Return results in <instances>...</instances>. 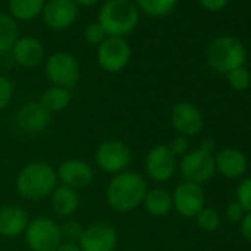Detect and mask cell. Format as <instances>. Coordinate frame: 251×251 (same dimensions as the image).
I'll return each instance as SVG.
<instances>
[{"label": "cell", "mask_w": 251, "mask_h": 251, "mask_svg": "<svg viewBox=\"0 0 251 251\" xmlns=\"http://www.w3.org/2000/svg\"><path fill=\"white\" fill-rule=\"evenodd\" d=\"M148 185L144 176L133 170H126L109 180L105 200L108 205L117 213H130L142 205L147 195Z\"/></svg>", "instance_id": "6da1fadb"}, {"label": "cell", "mask_w": 251, "mask_h": 251, "mask_svg": "<svg viewBox=\"0 0 251 251\" xmlns=\"http://www.w3.org/2000/svg\"><path fill=\"white\" fill-rule=\"evenodd\" d=\"M56 186V170L45 161H31L25 164L15 179V189L18 195L28 201L49 198Z\"/></svg>", "instance_id": "7a4b0ae2"}, {"label": "cell", "mask_w": 251, "mask_h": 251, "mask_svg": "<svg viewBox=\"0 0 251 251\" xmlns=\"http://www.w3.org/2000/svg\"><path fill=\"white\" fill-rule=\"evenodd\" d=\"M96 21L108 37L126 39L139 24V9L132 0H106L99 9Z\"/></svg>", "instance_id": "3957f363"}, {"label": "cell", "mask_w": 251, "mask_h": 251, "mask_svg": "<svg viewBox=\"0 0 251 251\" xmlns=\"http://www.w3.org/2000/svg\"><path fill=\"white\" fill-rule=\"evenodd\" d=\"M247 52L242 42L232 36H223L214 39L207 49V62L217 71L227 74L235 68L244 67Z\"/></svg>", "instance_id": "277c9868"}, {"label": "cell", "mask_w": 251, "mask_h": 251, "mask_svg": "<svg viewBox=\"0 0 251 251\" xmlns=\"http://www.w3.org/2000/svg\"><path fill=\"white\" fill-rule=\"evenodd\" d=\"M24 236L31 251H55L62 242L59 225L46 216H39L30 220Z\"/></svg>", "instance_id": "5b68a950"}, {"label": "cell", "mask_w": 251, "mask_h": 251, "mask_svg": "<svg viewBox=\"0 0 251 251\" xmlns=\"http://www.w3.org/2000/svg\"><path fill=\"white\" fill-rule=\"evenodd\" d=\"M132 150L124 141L108 139L102 142L95 152V163L99 170L109 175L126 172L132 163Z\"/></svg>", "instance_id": "8992f818"}, {"label": "cell", "mask_w": 251, "mask_h": 251, "mask_svg": "<svg viewBox=\"0 0 251 251\" xmlns=\"http://www.w3.org/2000/svg\"><path fill=\"white\" fill-rule=\"evenodd\" d=\"M45 71L53 86H59L64 89L74 87L81 77V70L77 58L64 50L55 52L48 58Z\"/></svg>", "instance_id": "52a82bcc"}, {"label": "cell", "mask_w": 251, "mask_h": 251, "mask_svg": "<svg viewBox=\"0 0 251 251\" xmlns=\"http://www.w3.org/2000/svg\"><path fill=\"white\" fill-rule=\"evenodd\" d=\"M99 67L111 74L123 71L132 59V48L124 37H106L96 50Z\"/></svg>", "instance_id": "ba28073f"}, {"label": "cell", "mask_w": 251, "mask_h": 251, "mask_svg": "<svg viewBox=\"0 0 251 251\" xmlns=\"http://www.w3.org/2000/svg\"><path fill=\"white\" fill-rule=\"evenodd\" d=\"M177 169L186 182L197 185L207 183L216 173L214 154H210L201 148L191 150L186 155L182 157Z\"/></svg>", "instance_id": "9c48e42d"}, {"label": "cell", "mask_w": 251, "mask_h": 251, "mask_svg": "<svg viewBox=\"0 0 251 251\" xmlns=\"http://www.w3.org/2000/svg\"><path fill=\"white\" fill-rule=\"evenodd\" d=\"M14 127L23 135H40L50 123V114L42 106L39 100H30L18 108L14 118Z\"/></svg>", "instance_id": "30bf717a"}, {"label": "cell", "mask_w": 251, "mask_h": 251, "mask_svg": "<svg viewBox=\"0 0 251 251\" xmlns=\"http://www.w3.org/2000/svg\"><path fill=\"white\" fill-rule=\"evenodd\" d=\"M77 245L81 251H115L118 245L117 229L106 222H95L83 229Z\"/></svg>", "instance_id": "8fae6325"}, {"label": "cell", "mask_w": 251, "mask_h": 251, "mask_svg": "<svg viewBox=\"0 0 251 251\" xmlns=\"http://www.w3.org/2000/svg\"><path fill=\"white\" fill-rule=\"evenodd\" d=\"M177 172V157L169 150L167 145L152 147L145 157L147 176L158 183L169 182Z\"/></svg>", "instance_id": "7c38bea8"}, {"label": "cell", "mask_w": 251, "mask_h": 251, "mask_svg": "<svg viewBox=\"0 0 251 251\" xmlns=\"http://www.w3.org/2000/svg\"><path fill=\"white\" fill-rule=\"evenodd\" d=\"M170 121L176 133L188 139L197 136L204 127L202 112L192 102H177L172 108Z\"/></svg>", "instance_id": "4fadbf2b"}, {"label": "cell", "mask_w": 251, "mask_h": 251, "mask_svg": "<svg viewBox=\"0 0 251 251\" xmlns=\"http://www.w3.org/2000/svg\"><path fill=\"white\" fill-rule=\"evenodd\" d=\"M40 17L48 28L64 31L77 21L78 6L74 0H46Z\"/></svg>", "instance_id": "5bb4252c"}, {"label": "cell", "mask_w": 251, "mask_h": 251, "mask_svg": "<svg viewBox=\"0 0 251 251\" xmlns=\"http://www.w3.org/2000/svg\"><path fill=\"white\" fill-rule=\"evenodd\" d=\"M173 208L186 219L195 217L205 207V194L201 185L183 180L179 183L173 194Z\"/></svg>", "instance_id": "9a60e30c"}, {"label": "cell", "mask_w": 251, "mask_h": 251, "mask_svg": "<svg viewBox=\"0 0 251 251\" xmlns=\"http://www.w3.org/2000/svg\"><path fill=\"white\" fill-rule=\"evenodd\" d=\"M56 176L61 185L68 186L74 191H81L92 185L95 179V172L89 163L77 158H70L59 164Z\"/></svg>", "instance_id": "2e32d148"}, {"label": "cell", "mask_w": 251, "mask_h": 251, "mask_svg": "<svg viewBox=\"0 0 251 251\" xmlns=\"http://www.w3.org/2000/svg\"><path fill=\"white\" fill-rule=\"evenodd\" d=\"M216 173L222 175L226 179L242 177L248 167L247 155L236 148H223L214 154Z\"/></svg>", "instance_id": "e0dca14e"}, {"label": "cell", "mask_w": 251, "mask_h": 251, "mask_svg": "<svg viewBox=\"0 0 251 251\" xmlns=\"http://www.w3.org/2000/svg\"><path fill=\"white\" fill-rule=\"evenodd\" d=\"M12 59L23 68H34L42 64L45 59V46L43 43L33 37L25 36L20 37L11 50Z\"/></svg>", "instance_id": "ac0fdd59"}, {"label": "cell", "mask_w": 251, "mask_h": 251, "mask_svg": "<svg viewBox=\"0 0 251 251\" xmlns=\"http://www.w3.org/2000/svg\"><path fill=\"white\" fill-rule=\"evenodd\" d=\"M30 219L27 211L20 205H3L0 207V236L17 238L27 229Z\"/></svg>", "instance_id": "d6986e66"}, {"label": "cell", "mask_w": 251, "mask_h": 251, "mask_svg": "<svg viewBox=\"0 0 251 251\" xmlns=\"http://www.w3.org/2000/svg\"><path fill=\"white\" fill-rule=\"evenodd\" d=\"M49 198L52 210L61 217H71L80 207L78 192L64 185H58Z\"/></svg>", "instance_id": "ffe728a7"}, {"label": "cell", "mask_w": 251, "mask_h": 251, "mask_svg": "<svg viewBox=\"0 0 251 251\" xmlns=\"http://www.w3.org/2000/svg\"><path fill=\"white\" fill-rule=\"evenodd\" d=\"M142 204L147 213L152 217H166L173 210L172 194L161 186L148 189Z\"/></svg>", "instance_id": "44dd1931"}, {"label": "cell", "mask_w": 251, "mask_h": 251, "mask_svg": "<svg viewBox=\"0 0 251 251\" xmlns=\"http://www.w3.org/2000/svg\"><path fill=\"white\" fill-rule=\"evenodd\" d=\"M46 0H9V15L18 21H33L42 15Z\"/></svg>", "instance_id": "7402d4cb"}, {"label": "cell", "mask_w": 251, "mask_h": 251, "mask_svg": "<svg viewBox=\"0 0 251 251\" xmlns=\"http://www.w3.org/2000/svg\"><path fill=\"white\" fill-rule=\"evenodd\" d=\"M71 99H73V96H71L70 89H64L59 86H50L42 93L39 102L49 114H55V112H61V111L67 109L68 105L71 103Z\"/></svg>", "instance_id": "603a6c76"}, {"label": "cell", "mask_w": 251, "mask_h": 251, "mask_svg": "<svg viewBox=\"0 0 251 251\" xmlns=\"http://www.w3.org/2000/svg\"><path fill=\"white\" fill-rule=\"evenodd\" d=\"M18 23L9 14H0V55H6L12 50L20 39Z\"/></svg>", "instance_id": "cb8c5ba5"}, {"label": "cell", "mask_w": 251, "mask_h": 251, "mask_svg": "<svg viewBox=\"0 0 251 251\" xmlns=\"http://www.w3.org/2000/svg\"><path fill=\"white\" fill-rule=\"evenodd\" d=\"M177 0H135L139 11L150 17H166L176 8Z\"/></svg>", "instance_id": "d4e9b609"}, {"label": "cell", "mask_w": 251, "mask_h": 251, "mask_svg": "<svg viewBox=\"0 0 251 251\" xmlns=\"http://www.w3.org/2000/svg\"><path fill=\"white\" fill-rule=\"evenodd\" d=\"M197 223L198 226L205 230V232H214L220 227V223H222V219H220V214L216 208H211V207H204L197 216Z\"/></svg>", "instance_id": "484cf974"}, {"label": "cell", "mask_w": 251, "mask_h": 251, "mask_svg": "<svg viewBox=\"0 0 251 251\" xmlns=\"http://www.w3.org/2000/svg\"><path fill=\"white\" fill-rule=\"evenodd\" d=\"M227 81L233 90H247L251 86V73L244 67L235 68L230 73H227Z\"/></svg>", "instance_id": "4316f807"}, {"label": "cell", "mask_w": 251, "mask_h": 251, "mask_svg": "<svg viewBox=\"0 0 251 251\" xmlns=\"http://www.w3.org/2000/svg\"><path fill=\"white\" fill-rule=\"evenodd\" d=\"M236 202L244 208L245 213H251V176L242 179L236 186Z\"/></svg>", "instance_id": "83f0119b"}, {"label": "cell", "mask_w": 251, "mask_h": 251, "mask_svg": "<svg viewBox=\"0 0 251 251\" xmlns=\"http://www.w3.org/2000/svg\"><path fill=\"white\" fill-rule=\"evenodd\" d=\"M59 227H61L62 241H65V242H75V244L80 239V236L83 233V229H84L80 222L73 220V219L65 220L62 225H59Z\"/></svg>", "instance_id": "f1b7e54d"}, {"label": "cell", "mask_w": 251, "mask_h": 251, "mask_svg": "<svg viewBox=\"0 0 251 251\" xmlns=\"http://www.w3.org/2000/svg\"><path fill=\"white\" fill-rule=\"evenodd\" d=\"M84 40L90 45V46H99L108 36L105 33V30L102 28V25L98 21L90 23L86 28H84Z\"/></svg>", "instance_id": "f546056e"}, {"label": "cell", "mask_w": 251, "mask_h": 251, "mask_svg": "<svg viewBox=\"0 0 251 251\" xmlns=\"http://www.w3.org/2000/svg\"><path fill=\"white\" fill-rule=\"evenodd\" d=\"M12 96H14V84L11 78L0 74V111L5 109L11 103Z\"/></svg>", "instance_id": "4dcf8cb0"}, {"label": "cell", "mask_w": 251, "mask_h": 251, "mask_svg": "<svg viewBox=\"0 0 251 251\" xmlns=\"http://www.w3.org/2000/svg\"><path fill=\"white\" fill-rule=\"evenodd\" d=\"M167 147L173 152L175 157H183V155H186L191 151L189 150V139L185 138V136H180V135L175 136Z\"/></svg>", "instance_id": "1f68e13d"}, {"label": "cell", "mask_w": 251, "mask_h": 251, "mask_svg": "<svg viewBox=\"0 0 251 251\" xmlns=\"http://www.w3.org/2000/svg\"><path fill=\"white\" fill-rule=\"evenodd\" d=\"M225 214H226V219L229 222H241V219L244 217L245 211H244V208L236 201H232V202L227 204Z\"/></svg>", "instance_id": "d6a6232c"}, {"label": "cell", "mask_w": 251, "mask_h": 251, "mask_svg": "<svg viewBox=\"0 0 251 251\" xmlns=\"http://www.w3.org/2000/svg\"><path fill=\"white\" fill-rule=\"evenodd\" d=\"M239 230L242 233V236L251 242V213H245L244 217L239 222Z\"/></svg>", "instance_id": "836d02e7"}, {"label": "cell", "mask_w": 251, "mask_h": 251, "mask_svg": "<svg viewBox=\"0 0 251 251\" xmlns=\"http://www.w3.org/2000/svg\"><path fill=\"white\" fill-rule=\"evenodd\" d=\"M198 2L201 3L202 8H205L207 11H220L223 9L229 0H198Z\"/></svg>", "instance_id": "e575fe53"}, {"label": "cell", "mask_w": 251, "mask_h": 251, "mask_svg": "<svg viewBox=\"0 0 251 251\" xmlns=\"http://www.w3.org/2000/svg\"><path fill=\"white\" fill-rule=\"evenodd\" d=\"M198 148H201V150H204V151H207L210 154H216V144H214L213 139H208V138L202 139Z\"/></svg>", "instance_id": "d590c367"}, {"label": "cell", "mask_w": 251, "mask_h": 251, "mask_svg": "<svg viewBox=\"0 0 251 251\" xmlns=\"http://www.w3.org/2000/svg\"><path fill=\"white\" fill-rule=\"evenodd\" d=\"M55 251H81L80 248H78V245L75 244V242H61L58 247H56V250Z\"/></svg>", "instance_id": "8d00e7d4"}, {"label": "cell", "mask_w": 251, "mask_h": 251, "mask_svg": "<svg viewBox=\"0 0 251 251\" xmlns=\"http://www.w3.org/2000/svg\"><path fill=\"white\" fill-rule=\"evenodd\" d=\"M77 6H83V8H92L96 6L100 0H74Z\"/></svg>", "instance_id": "74e56055"}, {"label": "cell", "mask_w": 251, "mask_h": 251, "mask_svg": "<svg viewBox=\"0 0 251 251\" xmlns=\"http://www.w3.org/2000/svg\"><path fill=\"white\" fill-rule=\"evenodd\" d=\"M127 251H136V250H127Z\"/></svg>", "instance_id": "f35d334b"}]
</instances>
